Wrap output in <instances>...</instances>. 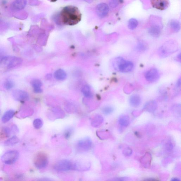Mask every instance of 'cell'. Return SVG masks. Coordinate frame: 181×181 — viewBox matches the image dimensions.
Instances as JSON below:
<instances>
[{
    "mask_svg": "<svg viewBox=\"0 0 181 181\" xmlns=\"http://www.w3.org/2000/svg\"><path fill=\"white\" fill-rule=\"evenodd\" d=\"M58 22L67 25H76L81 19V13L78 8L68 6L64 8L58 15Z\"/></svg>",
    "mask_w": 181,
    "mask_h": 181,
    "instance_id": "cell-1",
    "label": "cell"
},
{
    "mask_svg": "<svg viewBox=\"0 0 181 181\" xmlns=\"http://www.w3.org/2000/svg\"><path fill=\"white\" fill-rule=\"evenodd\" d=\"M22 59L14 56H5L0 60V68L11 70L16 68L22 64Z\"/></svg>",
    "mask_w": 181,
    "mask_h": 181,
    "instance_id": "cell-2",
    "label": "cell"
},
{
    "mask_svg": "<svg viewBox=\"0 0 181 181\" xmlns=\"http://www.w3.org/2000/svg\"><path fill=\"white\" fill-rule=\"evenodd\" d=\"M113 65L116 70L123 73L131 72L133 70L134 67L132 62L126 61L120 57L115 59Z\"/></svg>",
    "mask_w": 181,
    "mask_h": 181,
    "instance_id": "cell-3",
    "label": "cell"
},
{
    "mask_svg": "<svg viewBox=\"0 0 181 181\" xmlns=\"http://www.w3.org/2000/svg\"><path fill=\"white\" fill-rule=\"evenodd\" d=\"M178 45L176 43H167L161 46L159 50V54L161 58H165L170 56L177 50Z\"/></svg>",
    "mask_w": 181,
    "mask_h": 181,
    "instance_id": "cell-4",
    "label": "cell"
},
{
    "mask_svg": "<svg viewBox=\"0 0 181 181\" xmlns=\"http://www.w3.org/2000/svg\"><path fill=\"white\" fill-rule=\"evenodd\" d=\"M19 156V153L17 151H9L4 153L2 156L1 160L5 164L12 165L16 162Z\"/></svg>",
    "mask_w": 181,
    "mask_h": 181,
    "instance_id": "cell-5",
    "label": "cell"
},
{
    "mask_svg": "<svg viewBox=\"0 0 181 181\" xmlns=\"http://www.w3.org/2000/svg\"><path fill=\"white\" fill-rule=\"evenodd\" d=\"M34 164L35 167L38 169L44 168L48 164V157L44 153H39L35 157Z\"/></svg>",
    "mask_w": 181,
    "mask_h": 181,
    "instance_id": "cell-6",
    "label": "cell"
},
{
    "mask_svg": "<svg viewBox=\"0 0 181 181\" xmlns=\"http://www.w3.org/2000/svg\"><path fill=\"white\" fill-rule=\"evenodd\" d=\"M13 97L16 101L24 103L28 101L29 98L28 93L24 90H13L12 93Z\"/></svg>",
    "mask_w": 181,
    "mask_h": 181,
    "instance_id": "cell-7",
    "label": "cell"
},
{
    "mask_svg": "<svg viewBox=\"0 0 181 181\" xmlns=\"http://www.w3.org/2000/svg\"><path fill=\"white\" fill-rule=\"evenodd\" d=\"M73 167L71 162L67 160L58 161L54 166L55 170L60 171H66L71 170Z\"/></svg>",
    "mask_w": 181,
    "mask_h": 181,
    "instance_id": "cell-8",
    "label": "cell"
},
{
    "mask_svg": "<svg viewBox=\"0 0 181 181\" xmlns=\"http://www.w3.org/2000/svg\"><path fill=\"white\" fill-rule=\"evenodd\" d=\"M145 78L147 81L154 82L157 81L160 78V73L156 69H151L145 74Z\"/></svg>",
    "mask_w": 181,
    "mask_h": 181,
    "instance_id": "cell-9",
    "label": "cell"
},
{
    "mask_svg": "<svg viewBox=\"0 0 181 181\" xmlns=\"http://www.w3.org/2000/svg\"><path fill=\"white\" fill-rule=\"evenodd\" d=\"M92 146V142L89 138H86L78 141L77 146L80 150L86 151L90 150Z\"/></svg>",
    "mask_w": 181,
    "mask_h": 181,
    "instance_id": "cell-10",
    "label": "cell"
},
{
    "mask_svg": "<svg viewBox=\"0 0 181 181\" xmlns=\"http://www.w3.org/2000/svg\"><path fill=\"white\" fill-rule=\"evenodd\" d=\"M152 6L160 10H164L168 7L169 2L168 0H151Z\"/></svg>",
    "mask_w": 181,
    "mask_h": 181,
    "instance_id": "cell-11",
    "label": "cell"
},
{
    "mask_svg": "<svg viewBox=\"0 0 181 181\" xmlns=\"http://www.w3.org/2000/svg\"><path fill=\"white\" fill-rule=\"evenodd\" d=\"M109 11V7L105 3H101L98 4L96 8V12L98 16L104 17L106 16Z\"/></svg>",
    "mask_w": 181,
    "mask_h": 181,
    "instance_id": "cell-12",
    "label": "cell"
},
{
    "mask_svg": "<svg viewBox=\"0 0 181 181\" xmlns=\"http://www.w3.org/2000/svg\"><path fill=\"white\" fill-rule=\"evenodd\" d=\"M31 84L35 93H39L42 92L41 88L42 84L40 80L37 79H33L31 82Z\"/></svg>",
    "mask_w": 181,
    "mask_h": 181,
    "instance_id": "cell-13",
    "label": "cell"
},
{
    "mask_svg": "<svg viewBox=\"0 0 181 181\" xmlns=\"http://www.w3.org/2000/svg\"><path fill=\"white\" fill-rule=\"evenodd\" d=\"M27 2V0H15L12 4V7L15 10H20L24 8Z\"/></svg>",
    "mask_w": 181,
    "mask_h": 181,
    "instance_id": "cell-14",
    "label": "cell"
},
{
    "mask_svg": "<svg viewBox=\"0 0 181 181\" xmlns=\"http://www.w3.org/2000/svg\"><path fill=\"white\" fill-rule=\"evenodd\" d=\"M161 29L160 26L157 25L151 26L149 30V34L153 37L157 38L160 36L161 34Z\"/></svg>",
    "mask_w": 181,
    "mask_h": 181,
    "instance_id": "cell-15",
    "label": "cell"
},
{
    "mask_svg": "<svg viewBox=\"0 0 181 181\" xmlns=\"http://www.w3.org/2000/svg\"><path fill=\"white\" fill-rule=\"evenodd\" d=\"M141 98L137 94H134L129 98V101L131 105L133 107H138L141 103Z\"/></svg>",
    "mask_w": 181,
    "mask_h": 181,
    "instance_id": "cell-16",
    "label": "cell"
},
{
    "mask_svg": "<svg viewBox=\"0 0 181 181\" xmlns=\"http://www.w3.org/2000/svg\"><path fill=\"white\" fill-rule=\"evenodd\" d=\"M15 114V111L13 110H9L6 111L2 117L1 120L3 123H7L12 118Z\"/></svg>",
    "mask_w": 181,
    "mask_h": 181,
    "instance_id": "cell-17",
    "label": "cell"
},
{
    "mask_svg": "<svg viewBox=\"0 0 181 181\" xmlns=\"http://www.w3.org/2000/svg\"><path fill=\"white\" fill-rule=\"evenodd\" d=\"M67 76L66 72L63 70H58L55 72V78L58 80L62 81L64 80L66 78Z\"/></svg>",
    "mask_w": 181,
    "mask_h": 181,
    "instance_id": "cell-18",
    "label": "cell"
},
{
    "mask_svg": "<svg viewBox=\"0 0 181 181\" xmlns=\"http://www.w3.org/2000/svg\"><path fill=\"white\" fill-rule=\"evenodd\" d=\"M129 117L127 115H122L120 117L119 119L120 124L123 127H127L129 125Z\"/></svg>",
    "mask_w": 181,
    "mask_h": 181,
    "instance_id": "cell-19",
    "label": "cell"
},
{
    "mask_svg": "<svg viewBox=\"0 0 181 181\" xmlns=\"http://www.w3.org/2000/svg\"><path fill=\"white\" fill-rule=\"evenodd\" d=\"M19 139L16 136L14 135L5 141L4 144L6 146H11L17 144L19 143Z\"/></svg>",
    "mask_w": 181,
    "mask_h": 181,
    "instance_id": "cell-20",
    "label": "cell"
},
{
    "mask_svg": "<svg viewBox=\"0 0 181 181\" xmlns=\"http://www.w3.org/2000/svg\"><path fill=\"white\" fill-rule=\"evenodd\" d=\"M11 130L9 127H3L0 132V137L3 138L9 137L11 135Z\"/></svg>",
    "mask_w": 181,
    "mask_h": 181,
    "instance_id": "cell-21",
    "label": "cell"
},
{
    "mask_svg": "<svg viewBox=\"0 0 181 181\" xmlns=\"http://www.w3.org/2000/svg\"><path fill=\"white\" fill-rule=\"evenodd\" d=\"M156 102L154 101H151L147 103L145 106V109L147 110V111L153 112L156 109Z\"/></svg>",
    "mask_w": 181,
    "mask_h": 181,
    "instance_id": "cell-22",
    "label": "cell"
},
{
    "mask_svg": "<svg viewBox=\"0 0 181 181\" xmlns=\"http://www.w3.org/2000/svg\"><path fill=\"white\" fill-rule=\"evenodd\" d=\"M170 26L175 32H177L180 30V22L177 20H173L170 22Z\"/></svg>",
    "mask_w": 181,
    "mask_h": 181,
    "instance_id": "cell-23",
    "label": "cell"
},
{
    "mask_svg": "<svg viewBox=\"0 0 181 181\" xmlns=\"http://www.w3.org/2000/svg\"><path fill=\"white\" fill-rule=\"evenodd\" d=\"M148 46L146 43L144 42H139L137 45L136 49L138 52H144L147 50Z\"/></svg>",
    "mask_w": 181,
    "mask_h": 181,
    "instance_id": "cell-24",
    "label": "cell"
},
{
    "mask_svg": "<svg viewBox=\"0 0 181 181\" xmlns=\"http://www.w3.org/2000/svg\"><path fill=\"white\" fill-rule=\"evenodd\" d=\"M82 92L85 97L88 98H90L91 97V92L89 86L87 85L84 86L82 88Z\"/></svg>",
    "mask_w": 181,
    "mask_h": 181,
    "instance_id": "cell-25",
    "label": "cell"
},
{
    "mask_svg": "<svg viewBox=\"0 0 181 181\" xmlns=\"http://www.w3.org/2000/svg\"><path fill=\"white\" fill-rule=\"evenodd\" d=\"M14 82L10 79H7L6 80L4 84V87L7 90H11L14 87Z\"/></svg>",
    "mask_w": 181,
    "mask_h": 181,
    "instance_id": "cell-26",
    "label": "cell"
},
{
    "mask_svg": "<svg viewBox=\"0 0 181 181\" xmlns=\"http://www.w3.org/2000/svg\"><path fill=\"white\" fill-rule=\"evenodd\" d=\"M138 25V22L137 19H129L128 23V27L130 29L133 30L135 29Z\"/></svg>",
    "mask_w": 181,
    "mask_h": 181,
    "instance_id": "cell-27",
    "label": "cell"
},
{
    "mask_svg": "<svg viewBox=\"0 0 181 181\" xmlns=\"http://www.w3.org/2000/svg\"><path fill=\"white\" fill-rule=\"evenodd\" d=\"M43 123L42 120L40 119H36L33 122V125L35 128L38 129L42 127Z\"/></svg>",
    "mask_w": 181,
    "mask_h": 181,
    "instance_id": "cell-28",
    "label": "cell"
},
{
    "mask_svg": "<svg viewBox=\"0 0 181 181\" xmlns=\"http://www.w3.org/2000/svg\"><path fill=\"white\" fill-rule=\"evenodd\" d=\"M114 111L113 108L111 107H105L103 108L102 111L103 114L105 115H109L113 113Z\"/></svg>",
    "mask_w": 181,
    "mask_h": 181,
    "instance_id": "cell-29",
    "label": "cell"
},
{
    "mask_svg": "<svg viewBox=\"0 0 181 181\" xmlns=\"http://www.w3.org/2000/svg\"><path fill=\"white\" fill-rule=\"evenodd\" d=\"M121 1V0H111L109 3L110 6L112 8L117 7Z\"/></svg>",
    "mask_w": 181,
    "mask_h": 181,
    "instance_id": "cell-30",
    "label": "cell"
},
{
    "mask_svg": "<svg viewBox=\"0 0 181 181\" xmlns=\"http://www.w3.org/2000/svg\"><path fill=\"white\" fill-rule=\"evenodd\" d=\"M72 133V130L71 129H67L64 133V136L66 139L69 138Z\"/></svg>",
    "mask_w": 181,
    "mask_h": 181,
    "instance_id": "cell-31",
    "label": "cell"
},
{
    "mask_svg": "<svg viewBox=\"0 0 181 181\" xmlns=\"http://www.w3.org/2000/svg\"><path fill=\"white\" fill-rule=\"evenodd\" d=\"M132 153V151L130 148H126L123 151L124 155L126 156H130Z\"/></svg>",
    "mask_w": 181,
    "mask_h": 181,
    "instance_id": "cell-32",
    "label": "cell"
},
{
    "mask_svg": "<svg viewBox=\"0 0 181 181\" xmlns=\"http://www.w3.org/2000/svg\"><path fill=\"white\" fill-rule=\"evenodd\" d=\"M6 56L5 55V52L3 49L0 48V60Z\"/></svg>",
    "mask_w": 181,
    "mask_h": 181,
    "instance_id": "cell-33",
    "label": "cell"
},
{
    "mask_svg": "<svg viewBox=\"0 0 181 181\" xmlns=\"http://www.w3.org/2000/svg\"><path fill=\"white\" fill-rule=\"evenodd\" d=\"M166 147L167 150L169 151L171 150L173 148V145L172 143H169L167 144Z\"/></svg>",
    "mask_w": 181,
    "mask_h": 181,
    "instance_id": "cell-34",
    "label": "cell"
},
{
    "mask_svg": "<svg viewBox=\"0 0 181 181\" xmlns=\"http://www.w3.org/2000/svg\"><path fill=\"white\" fill-rule=\"evenodd\" d=\"M128 180V178L126 177H122L115 178L114 180L115 181H125L127 180Z\"/></svg>",
    "mask_w": 181,
    "mask_h": 181,
    "instance_id": "cell-35",
    "label": "cell"
},
{
    "mask_svg": "<svg viewBox=\"0 0 181 181\" xmlns=\"http://www.w3.org/2000/svg\"><path fill=\"white\" fill-rule=\"evenodd\" d=\"M12 129L11 130L13 132H17V131H18V129L17 127L16 126L13 125L12 128Z\"/></svg>",
    "mask_w": 181,
    "mask_h": 181,
    "instance_id": "cell-36",
    "label": "cell"
},
{
    "mask_svg": "<svg viewBox=\"0 0 181 181\" xmlns=\"http://www.w3.org/2000/svg\"><path fill=\"white\" fill-rule=\"evenodd\" d=\"M181 80L180 79L178 80V81L177 82V86L178 87H180L181 86Z\"/></svg>",
    "mask_w": 181,
    "mask_h": 181,
    "instance_id": "cell-37",
    "label": "cell"
},
{
    "mask_svg": "<svg viewBox=\"0 0 181 181\" xmlns=\"http://www.w3.org/2000/svg\"><path fill=\"white\" fill-rule=\"evenodd\" d=\"M171 180L173 181H180V180L177 178H174Z\"/></svg>",
    "mask_w": 181,
    "mask_h": 181,
    "instance_id": "cell-38",
    "label": "cell"
}]
</instances>
